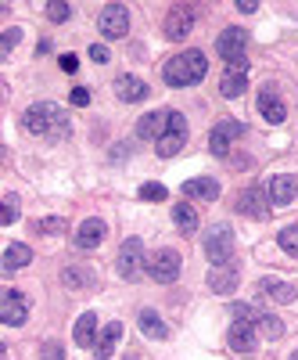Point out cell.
<instances>
[{"instance_id":"cell-1","label":"cell","mask_w":298,"mask_h":360,"mask_svg":"<svg viewBox=\"0 0 298 360\" xmlns=\"http://www.w3.org/2000/svg\"><path fill=\"white\" fill-rule=\"evenodd\" d=\"M22 130L33 134V137H69V119H65V112L57 108V105L40 101L33 108H25Z\"/></svg>"},{"instance_id":"cell-2","label":"cell","mask_w":298,"mask_h":360,"mask_svg":"<svg viewBox=\"0 0 298 360\" xmlns=\"http://www.w3.org/2000/svg\"><path fill=\"white\" fill-rule=\"evenodd\" d=\"M205 72H208L205 54L201 51H184V54H176V58H169V62H165L162 79L169 86H194V83L205 79Z\"/></svg>"},{"instance_id":"cell-3","label":"cell","mask_w":298,"mask_h":360,"mask_svg":"<svg viewBox=\"0 0 298 360\" xmlns=\"http://www.w3.org/2000/svg\"><path fill=\"white\" fill-rule=\"evenodd\" d=\"M118 274H123V281H140L147 274V252L140 238H126L118 249Z\"/></svg>"},{"instance_id":"cell-4","label":"cell","mask_w":298,"mask_h":360,"mask_svg":"<svg viewBox=\"0 0 298 360\" xmlns=\"http://www.w3.org/2000/svg\"><path fill=\"white\" fill-rule=\"evenodd\" d=\"M205 256L212 266H226L233 256V231L230 224H212L205 234Z\"/></svg>"},{"instance_id":"cell-5","label":"cell","mask_w":298,"mask_h":360,"mask_svg":"<svg viewBox=\"0 0 298 360\" xmlns=\"http://www.w3.org/2000/svg\"><path fill=\"white\" fill-rule=\"evenodd\" d=\"M270 188L262 184H252L241 191V198H237V213L248 217V220H270Z\"/></svg>"},{"instance_id":"cell-6","label":"cell","mask_w":298,"mask_h":360,"mask_svg":"<svg viewBox=\"0 0 298 360\" xmlns=\"http://www.w3.org/2000/svg\"><path fill=\"white\" fill-rule=\"evenodd\" d=\"M184 144H187V119L180 112H172L169 115V130L155 141V152H158V159H172V155H180Z\"/></svg>"},{"instance_id":"cell-7","label":"cell","mask_w":298,"mask_h":360,"mask_svg":"<svg viewBox=\"0 0 298 360\" xmlns=\"http://www.w3.org/2000/svg\"><path fill=\"white\" fill-rule=\"evenodd\" d=\"M147 274H151L158 285H172L180 278V252L176 249H158L147 256Z\"/></svg>"},{"instance_id":"cell-8","label":"cell","mask_w":298,"mask_h":360,"mask_svg":"<svg viewBox=\"0 0 298 360\" xmlns=\"http://www.w3.org/2000/svg\"><path fill=\"white\" fill-rule=\"evenodd\" d=\"M245 134L241 123H233V119H223V123L212 127V134H208V152H212L216 159H226L230 155V144Z\"/></svg>"},{"instance_id":"cell-9","label":"cell","mask_w":298,"mask_h":360,"mask_svg":"<svg viewBox=\"0 0 298 360\" xmlns=\"http://www.w3.org/2000/svg\"><path fill=\"white\" fill-rule=\"evenodd\" d=\"M97 29L108 37V40H123L130 33V11L123 4H108L97 18Z\"/></svg>"},{"instance_id":"cell-10","label":"cell","mask_w":298,"mask_h":360,"mask_svg":"<svg viewBox=\"0 0 298 360\" xmlns=\"http://www.w3.org/2000/svg\"><path fill=\"white\" fill-rule=\"evenodd\" d=\"M248 86V62L241 58V62H226L223 76H219V94L223 98H241Z\"/></svg>"},{"instance_id":"cell-11","label":"cell","mask_w":298,"mask_h":360,"mask_svg":"<svg viewBox=\"0 0 298 360\" xmlns=\"http://www.w3.org/2000/svg\"><path fill=\"white\" fill-rule=\"evenodd\" d=\"M245 47H248V33H245V29H237V25L223 29V33L216 37V51L226 58V62H241Z\"/></svg>"},{"instance_id":"cell-12","label":"cell","mask_w":298,"mask_h":360,"mask_svg":"<svg viewBox=\"0 0 298 360\" xmlns=\"http://www.w3.org/2000/svg\"><path fill=\"white\" fill-rule=\"evenodd\" d=\"M25 317H29V299L22 292L8 288L4 299H0V321H4L8 328H18V324H25Z\"/></svg>"},{"instance_id":"cell-13","label":"cell","mask_w":298,"mask_h":360,"mask_svg":"<svg viewBox=\"0 0 298 360\" xmlns=\"http://www.w3.org/2000/svg\"><path fill=\"white\" fill-rule=\"evenodd\" d=\"M162 29H165L169 40H184L191 29H194V8H169Z\"/></svg>"},{"instance_id":"cell-14","label":"cell","mask_w":298,"mask_h":360,"mask_svg":"<svg viewBox=\"0 0 298 360\" xmlns=\"http://www.w3.org/2000/svg\"><path fill=\"white\" fill-rule=\"evenodd\" d=\"M104 234H108V227H104V220H97V217H86L83 224H79V231H76V249H97L101 242H104Z\"/></svg>"},{"instance_id":"cell-15","label":"cell","mask_w":298,"mask_h":360,"mask_svg":"<svg viewBox=\"0 0 298 360\" xmlns=\"http://www.w3.org/2000/svg\"><path fill=\"white\" fill-rule=\"evenodd\" d=\"M266 188H270V202H273V205H291V202L298 198V176H294V173H280V176H273Z\"/></svg>"},{"instance_id":"cell-16","label":"cell","mask_w":298,"mask_h":360,"mask_svg":"<svg viewBox=\"0 0 298 360\" xmlns=\"http://www.w3.org/2000/svg\"><path fill=\"white\" fill-rule=\"evenodd\" d=\"M226 342H230V349H237V353H252L255 342H259V328H255V324H245V321H233Z\"/></svg>"},{"instance_id":"cell-17","label":"cell","mask_w":298,"mask_h":360,"mask_svg":"<svg viewBox=\"0 0 298 360\" xmlns=\"http://www.w3.org/2000/svg\"><path fill=\"white\" fill-rule=\"evenodd\" d=\"M169 115L172 112H147V115H140V123H137V137L140 141H158L165 130H169Z\"/></svg>"},{"instance_id":"cell-18","label":"cell","mask_w":298,"mask_h":360,"mask_svg":"<svg viewBox=\"0 0 298 360\" xmlns=\"http://www.w3.org/2000/svg\"><path fill=\"white\" fill-rule=\"evenodd\" d=\"M115 98L126 101V105L144 101V98H147V83L137 79V76H118V79H115Z\"/></svg>"},{"instance_id":"cell-19","label":"cell","mask_w":298,"mask_h":360,"mask_svg":"<svg viewBox=\"0 0 298 360\" xmlns=\"http://www.w3.org/2000/svg\"><path fill=\"white\" fill-rule=\"evenodd\" d=\"M187 198H201V202H216L219 198V180H212V176H194V180H187V184L180 188Z\"/></svg>"},{"instance_id":"cell-20","label":"cell","mask_w":298,"mask_h":360,"mask_svg":"<svg viewBox=\"0 0 298 360\" xmlns=\"http://www.w3.org/2000/svg\"><path fill=\"white\" fill-rule=\"evenodd\" d=\"M237 281H241V274L226 263V266H216L212 274H208V288H212L216 295H230L233 288H237Z\"/></svg>"},{"instance_id":"cell-21","label":"cell","mask_w":298,"mask_h":360,"mask_svg":"<svg viewBox=\"0 0 298 360\" xmlns=\"http://www.w3.org/2000/svg\"><path fill=\"white\" fill-rule=\"evenodd\" d=\"M259 112H262L266 123H284V119H287V105L273 94V90H262V94H259Z\"/></svg>"},{"instance_id":"cell-22","label":"cell","mask_w":298,"mask_h":360,"mask_svg":"<svg viewBox=\"0 0 298 360\" xmlns=\"http://www.w3.org/2000/svg\"><path fill=\"white\" fill-rule=\"evenodd\" d=\"M118 339H123V324H118V321H111L108 328H101V335H97V342H94V353H97V360H108V356L115 353Z\"/></svg>"},{"instance_id":"cell-23","label":"cell","mask_w":298,"mask_h":360,"mask_svg":"<svg viewBox=\"0 0 298 360\" xmlns=\"http://www.w3.org/2000/svg\"><path fill=\"white\" fill-rule=\"evenodd\" d=\"M97 335H101V332H97V314L86 310V314L76 321L72 339H76V346H83V349H86V346H94V342H97Z\"/></svg>"},{"instance_id":"cell-24","label":"cell","mask_w":298,"mask_h":360,"mask_svg":"<svg viewBox=\"0 0 298 360\" xmlns=\"http://www.w3.org/2000/svg\"><path fill=\"white\" fill-rule=\"evenodd\" d=\"M137 324H140V332L147 335V339H169V328H165V321L155 314V310H140V317H137Z\"/></svg>"},{"instance_id":"cell-25","label":"cell","mask_w":298,"mask_h":360,"mask_svg":"<svg viewBox=\"0 0 298 360\" xmlns=\"http://www.w3.org/2000/svg\"><path fill=\"white\" fill-rule=\"evenodd\" d=\"M29 259H33V249L29 245H22V242H8V249H4V259H0V266L8 270H18V266H29Z\"/></svg>"},{"instance_id":"cell-26","label":"cell","mask_w":298,"mask_h":360,"mask_svg":"<svg viewBox=\"0 0 298 360\" xmlns=\"http://www.w3.org/2000/svg\"><path fill=\"white\" fill-rule=\"evenodd\" d=\"M259 288L270 295L273 303H294V299H298V288L294 285H284V281H273V278H262Z\"/></svg>"},{"instance_id":"cell-27","label":"cell","mask_w":298,"mask_h":360,"mask_svg":"<svg viewBox=\"0 0 298 360\" xmlns=\"http://www.w3.org/2000/svg\"><path fill=\"white\" fill-rule=\"evenodd\" d=\"M172 224L180 227L184 234H194L198 231V209L191 202H176L172 205Z\"/></svg>"},{"instance_id":"cell-28","label":"cell","mask_w":298,"mask_h":360,"mask_svg":"<svg viewBox=\"0 0 298 360\" xmlns=\"http://www.w3.org/2000/svg\"><path fill=\"white\" fill-rule=\"evenodd\" d=\"M62 285L65 288H90L94 285V270H86V266H65L62 270Z\"/></svg>"},{"instance_id":"cell-29","label":"cell","mask_w":298,"mask_h":360,"mask_svg":"<svg viewBox=\"0 0 298 360\" xmlns=\"http://www.w3.org/2000/svg\"><path fill=\"white\" fill-rule=\"evenodd\" d=\"M255 328H259V332H262L266 339H280V335H284V321H280V317H273V314H262Z\"/></svg>"},{"instance_id":"cell-30","label":"cell","mask_w":298,"mask_h":360,"mask_svg":"<svg viewBox=\"0 0 298 360\" xmlns=\"http://www.w3.org/2000/svg\"><path fill=\"white\" fill-rule=\"evenodd\" d=\"M277 242H280V249H284L287 256H298V227H284V231L277 234Z\"/></svg>"},{"instance_id":"cell-31","label":"cell","mask_w":298,"mask_h":360,"mask_svg":"<svg viewBox=\"0 0 298 360\" xmlns=\"http://www.w3.org/2000/svg\"><path fill=\"white\" fill-rule=\"evenodd\" d=\"M165 195H169V191L158 184V180H147V184L140 188V198H144V202H165Z\"/></svg>"},{"instance_id":"cell-32","label":"cell","mask_w":298,"mask_h":360,"mask_svg":"<svg viewBox=\"0 0 298 360\" xmlns=\"http://www.w3.org/2000/svg\"><path fill=\"white\" fill-rule=\"evenodd\" d=\"M262 314H255L248 303H233V321H245V324H259Z\"/></svg>"},{"instance_id":"cell-33","label":"cell","mask_w":298,"mask_h":360,"mask_svg":"<svg viewBox=\"0 0 298 360\" xmlns=\"http://www.w3.org/2000/svg\"><path fill=\"white\" fill-rule=\"evenodd\" d=\"M36 231H43V234H62V231H65V220H62V217H43V220L36 224Z\"/></svg>"},{"instance_id":"cell-34","label":"cell","mask_w":298,"mask_h":360,"mask_svg":"<svg viewBox=\"0 0 298 360\" xmlns=\"http://www.w3.org/2000/svg\"><path fill=\"white\" fill-rule=\"evenodd\" d=\"M69 15H72L69 4H57V0H50V4H47V18H50V22H65Z\"/></svg>"},{"instance_id":"cell-35","label":"cell","mask_w":298,"mask_h":360,"mask_svg":"<svg viewBox=\"0 0 298 360\" xmlns=\"http://www.w3.org/2000/svg\"><path fill=\"white\" fill-rule=\"evenodd\" d=\"M18 40H22V29H8V33H4V37H0V54H4V58H8V51H11V47L18 44Z\"/></svg>"},{"instance_id":"cell-36","label":"cell","mask_w":298,"mask_h":360,"mask_svg":"<svg viewBox=\"0 0 298 360\" xmlns=\"http://www.w3.org/2000/svg\"><path fill=\"white\" fill-rule=\"evenodd\" d=\"M40 360H65V349L57 342H43L40 346Z\"/></svg>"},{"instance_id":"cell-37","label":"cell","mask_w":298,"mask_h":360,"mask_svg":"<svg viewBox=\"0 0 298 360\" xmlns=\"http://www.w3.org/2000/svg\"><path fill=\"white\" fill-rule=\"evenodd\" d=\"M0 220H4V224H15L18 220V198L15 195L4 198V217H0Z\"/></svg>"},{"instance_id":"cell-38","label":"cell","mask_w":298,"mask_h":360,"mask_svg":"<svg viewBox=\"0 0 298 360\" xmlns=\"http://www.w3.org/2000/svg\"><path fill=\"white\" fill-rule=\"evenodd\" d=\"M69 101L79 105V108H83V105H90V90H86V86H76L72 94H69Z\"/></svg>"},{"instance_id":"cell-39","label":"cell","mask_w":298,"mask_h":360,"mask_svg":"<svg viewBox=\"0 0 298 360\" xmlns=\"http://www.w3.org/2000/svg\"><path fill=\"white\" fill-rule=\"evenodd\" d=\"M90 58H94V62H97V65H104V62H108V58H111V54H108V47H101V44H94V47H90Z\"/></svg>"},{"instance_id":"cell-40","label":"cell","mask_w":298,"mask_h":360,"mask_svg":"<svg viewBox=\"0 0 298 360\" xmlns=\"http://www.w3.org/2000/svg\"><path fill=\"white\" fill-rule=\"evenodd\" d=\"M62 69H65V72H76V69H79V58H76V54H62Z\"/></svg>"},{"instance_id":"cell-41","label":"cell","mask_w":298,"mask_h":360,"mask_svg":"<svg viewBox=\"0 0 298 360\" xmlns=\"http://www.w3.org/2000/svg\"><path fill=\"white\" fill-rule=\"evenodd\" d=\"M237 11H245V15H252V11H259V4H255V0H237Z\"/></svg>"},{"instance_id":"cell-42","label":"cell","mask_w":298,"mask_h":360,"mask_svg":"<svg viewBox=\"0 0 298 360\" xmlns=\"http://www.w3.org/2000/svg\"><path fill=\"white\" fill-rule=\"evenodd\" d=\"M130 155V144H115L111 148V159H126Z\"/></svg>"},{"instance_id":"cell-43","label":"cell","mask_w":298,"mask_h":360,"mask_svg":"<svg viewBox=\"0 0 298 360\" xmlns=\"http://www.w3.org/2000/svg\"><path fill=\"white\" fill-rule=\"evenodd\" d=\"M287 360H298V353H291V356H287Z\"/></svg>"}]
</instances>
